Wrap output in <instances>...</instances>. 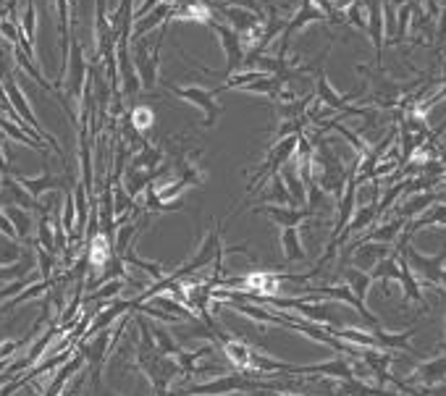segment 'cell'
<instances>
[{"label": "cell", "instance_id": "8", "mask_svg": "<svg viewBox=\"0 0 446 396\" xmlns=\"http://www.w3.org/2000/svg\"><path fill=\"white\" fill-rule=\"evenodd\" d=\"M412 334V331H409ZM409 334H399V336H391V334H383V331H378L376 341L381 344V347H405L407 338H409Z\"/></svg>", "mask_w": 446, "mask_h": 396}, {"label": "cell", "instance_id": "2", "mask_svg": "<svg viewBox=\"0 0 446 396\" xmlns=\"http://www.w3.org/2000/svg\"><path fill=\"white\" fill-rule=\"evenodd\" d=\"M420 381H426V383H436V381H444L446 378V357H438L433 362H428L423 365V370L417 373Z\"/></svg>", "mask_w": 446, "mask_h": 396}, {"label": "cell", "instance_id": "6", "mask_svg": "<svg viewBox=\"0 0 446 396\" xmlns=\"http://www.w3.org/2000/svg\"><path fill=\"white\" fill-rule=\"evenodd\" d=\"M373 276L381 278V281H388V278H402V268H397L394 260H383V263L376 268V273H373Z\"/></svg>", "mask_w": 446, "mask_h": 396}, {"label": "cell", "instance_id": "15", "mask_svg": "<svg viewBox=\"0 0 446 396\" xmlns=\"http://www.w3.org/2000/svg\"><path fill=\"white\" fill-rule=\"evenodd\" d=\"M441 281H444V284H446V273H441Z\"/></svg>", "mask_w": 446, "mask_h": 396}, {"label": "cell", "instance_id": "14", "mask_svg": "<svg viewBox=\"0 0 446 396\" xmlns=\"http://www.w3.org/2000/svg\"><path fill=\"white\" fill-rule=\"evenodd\" d=\"M446 37V11H444V19H441V40Z\"/></svg>", "mask_w": 446, "mask_h": 396}, {"label": "cell", "instance_id": "4", "mask_svg": "<svg viewBox=\"0 0 446 396\" xmlns=\"http://www.w3.org/2000/svg\"><path fill=\"white\" fill-rule=\"evenodd\" d=\"M349 291L355 294L360 302H362V297H365V291H367V286H370V278L365 276V273H357V270H352L349 273Z\"/></svg>", "mask_w": 446, "mask_h": 396}, {"label": "cell", "instance_id": "5", "mask_svg": "<svg viewBox=\"0 0 446 396\" xmlns=\"http://www.w3.org/2000/svg\"><path fill=\"white\" fill-rule=\"evenodd\" d=\"M108 252H110L108 242H105L103 237H98L95 242H92V249H89V258H92V263H95V265H103V263L108 260Z\"/></svg>", "mask_w": 446, "mask_h": 396}, {"label": "cell", "instance_id": "12", "mask_svg": "<svg viewBox=\"0 0 446 396\" xmlns=\"http://www.w3.org/2000/svg\"><path fill=\"white\" fill-rule=\"evenodd\" d=\"M134 124H137V126H142V129H145V126H150V124H152V113H150L147 108H139L137 113H134Z\"/></svg>", "mask_w": 446, "mask_h": 396}, {"label": "cell", "instance_id": "9", "mask_svg": "<svg viewBox=\"0 0 446 396\" xmlns=\"http://www.w3.org/2000/svg\"><path fill=\"white\" fill-rule=\"evenodd\" d=\"M320 98L326 100L328 105H334V108H341V110H347V105H344V100L339 98L334 89L328 87V81L326 79H320Z\"/></svg>", "mask_w": 446, "mask_h": 396}, {"label": "cell", "instance_id": "1", "mask_svg": "<svg viewBox=\"0 0 446 396\" xmlns=\"http://www.w3.org/2000/svg\"><path fill=\"white\" fill-rule=\"evenodd\" d=\"M409 260H412V268H415L417 273L428 281H438L441 278V263H444V255H438V258H423V255H417L409 249Z\"/></svg>", "mask_w": 446, "mask_h": 396}, {"label": "cell", "instance_id": "3", "mask_svg": "<svg viewBox=\"0 0 446 396\" xmlns=\"http://www.w3.org/2000/svg\"><path fill=\"white\" fill-rule=\"evenodd\" d=\"M370 37L376 42V48L381 50L383 32H381V3L378 0H370Z\"/></svg>", "mask_w": 446, "mask_h": 396}, {"label": "cell", "instance_id": "7", "mask_svg": "<svg viewBox=\"0 0 446 396\" xmlns=\"http://www.w3.org/2000/svg\"><path fill=\"white\" fill-rule=\"evenodd\" d=\"M402 284H405V291L409 299H415V302H420V289H417L415 278H412V273L407 270V265H402V278H399Z\"/></svg>", "mask_w": 446, "mask_h": 396}, {"label": "cell", "instance_id": "10", "mask_svg": "<svg viewBox=\"0 0 446 396\" xmlns=\"http://www.w3.org/2000/svg\"><path fill=\"white\" fill-rule=\"evenodd\" d=\"M339 336L347 338V341H355V344H362V347H376L378 344L376 336H367V334H360V331H341Z\"/></svg>", "mask_w": 446, "mask_h": 396}, {"label": "cell", "instance_id": "11", "mask_svg": "<svg viewBox=\"0 0 446 396\" xmlns=\"http://www.w3.org/2000/svg\"><path fill=\"white\" fill-rule=\"evenodd\" d=\"M287 252H289V258H302V249H299L297 244L294 231H287Z\"/></svg>", "mask_w": 446, "mask_h": 396}, {"label": "cell", "instance_id": "13", "mask_svg": "<svg viewBox=\"0 0 446 396\" xmlns=\"http://www.w3.org/2000/svg\"><path fill=\"white\" fill-rule=\"evenodd\" d=\"M420 223H446V208H436L426 220H420Z\"/></svg>", "mask_w": 446, "mask_h": 396}]
</instances>
